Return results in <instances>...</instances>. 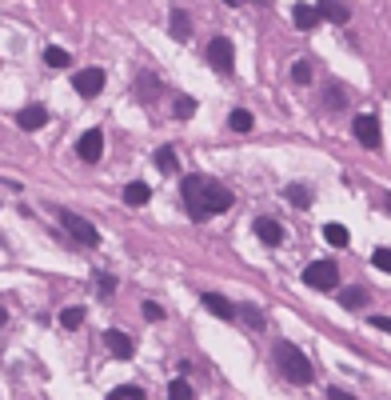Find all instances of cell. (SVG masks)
<instances>
[{"label":"cell","mask_w":391,"mask_h":400,"mask_svg":"<svg viewBox=\"0 0 391 400\" xmlns=\"http://www.w3.org/2000/svg\"><path fill=\"white\" fill-rule=\"evenodd\" d=\"M180 196H184V204H188L192 220H208V216L228 213V208L236 204L232 188H224L220 180H212V176H200V173H192V176H188V180L180 185Z\"/></svg>","instance_id":"6da1fadb"},{"label":"cell","mask_w":391,"mask_h":400,"mask_svg":"<svg viewBox=\"0 0 391 400\" xmlns=\"http://www.w3.org/2000/svg\"><path fill=\"white\" fill-rule=\"evenodd\" d=\"M276 364H280V373L288 376L292 385H312V376H316V373H312V361H307L295 344H288V340L276 344Z\"/></svg>","instance_id":"7a4b0ae2"},{"label":"cell","mask_w":391,"mask_h":400,"mask_svg":"<svg viewBox=\"0 0 391 400\" xmlns=\"http://www.w3.org/2000/svg\"><path fill=\"white\" fill-rule=\"evenodd\" d=\"M335 280H340V268H335V261H316L304 268V285L316 288V292H331L335 288Z\"/></svg>","instance_id":"3957f363"},{"label":"cell","mask_w":391,"mask_h":400,"mask_svg":"<svg viewBox=\"0 0 391 400\" xmlns=\"http://www.w3.org/2000/svg\"><path fill=\"white\" fill-rule=\"evenodd\" d=\"M60 225H64V232L76 240V244H84V249H96L100 244V232H96V225H88L84 216H76V213H60Z\"/></svg>","instance_id":"277c9868"},{"label":"cell","mask_w":391,"mask_h":400,"mask_svg":"<svg viewBox=\"0 0 391 400\" xmlns=\"http://www.w3.org/2000/svg\"><path fill=\"white\" fill-rule=\"evenodd\" d=\"M208 64L216 68V73H224V76L232 73V68H236L232 40H228V37H216V40H212V44H208Z\"/></svg>","instance_id":"5b68a950"},{"label":"cell","mask_w":391,"mask_h":400,"mask_svg":"<svg viewBox=\"0 0 391 400\" xmlns=\"http://www.w3.org/2000/svg\"><path fill=\"white\" fill-rule=\"evenodd\" d=\"M352 128H355V140L364 144V149H379V140H383V132H379V120L371 113H359L352 120Z\"/></svg>","instance_id":"8992f818"},{"label":"cell","mask_w":391,"mask_h":400,"mask_svg":"<svg viewBox=\"0 0 391 400\" xmlns=\"http://www.w3.org/2000/svg\"><path fill=\"white\" fill-rule=\"evenodd\" d=\"M72 88H76L84 100L100 96V92H104V73H100V68H80V73L72 76Z\"/></svg>","instance_id":"52a82bcc"},{"label":"cell","mask_w":391,"mask_h":400,"mask_svg":"<svg viewBox=\"0 0 391 400\" xmlns=\"http://www.w3.org/2000/svg\"><path fill=\"white\" fill-rule=\"evenodd\" d=\"M76 152H80L84 164H96L100 156H104V132H100V128H88L84 137L76 140Z\"/></svg>","instance_id":"ba28073f"},{"label":"cell","mask_w":391,"mask_h":400,"mask_svg":"<svg viewBox=\"0 0 391 400\" xmlns=\"http://www.w3.org/2000/svg\"><path fill=\"white\" fill-rule=\"evenodd\" d=\"M104 344H108V352L116 361H132L136 356V340L128 337V332H120V328H108V332H104Z\"/></svg>","instance_id":"9c48e42d"},{"label":"cell","mask_w":391,"mask_h":400,"mask_svg":"<svg viewBox=\"0 0 391 400\" xmlns=\"http://www.w3.org/2000/svg\"><path fill=\"white\" fill-rule=\"evenodd\" d=\"M16 125L25 128V132H37V128L49 125V108H44V104H28V108L16 113Z\"/></svg>","instance_id":"30bf717a"},{"label":"cell","mask_w":391,"mask_h":400,"mask_svg":"<svg viewBox=\"0 0 391 400\" xmlns=\"http://www.w3.org/2000/svg\"><path fill=\"white\" fill-rule=\"evenodd\" d=\"M316 13L319 20H331V25H347L352 20V8L340 4V0H316Z\"/></svg>","instance_id":"8fae6325"},{"label":"cell","mask_w":391,"mask_h":400,"mask_svg":"<svg viewBox=\"0 0 391 400\" xmlns=\"http://www.w3.org/2000/svg\"><path fill=\"white\" fill-rule=\"evenodd\" d=\"M204 308H208L212 316H220V320H232V316H236L232 300L220 296V292H204Z\"/></svg>","instance_id":"7c38bea8"},{"label":"cell","mask_w":391,"mask_h":400,"mask_svg":"<svg viewBox=\"0 0 391 400\" xmlns=\"http://www.w3.org/2000/svg\"><path fill=\"white\" fill-rule=\"evenodd\" d=\"M256 237L264 240L268 249H276V244H280V240H283V228L276 225L271 216H259V220H256Z\"/></svg>","instance_id":"4fadbf2b"},{"label":"cell","mask_w":391,"mask_h":400,"mask_svg":"<svg viewBox=\"0 0 391 400\" xmlns=\"http://www.w3.org/2000/svg\"><path fill=\"white\" fill-rule=\"evenodd\" d=\"M292 20L300 32H312V28L319 25V13H316V4H295L292 8Z\"/></svg>","instance_id":"5bb4252c"},{"label":"cell","mask_w":391,"mask_h":400,"mask_svg":"<svg viewBox=\"0 0 391 400\" xmlns=\"http://www.w3.org/2000/svg\"><path fill=\"white\" fill-rule=\"evenodd\" d=\"M168 32H172V40H180V44L192 37V20H188L184 8H172V28H168Z\"/></svg>","instance_id":"9a60e30c"},{"label":"cell","mask_w":391,"mask_h":400,"mask_svg":"<svg viewBox=\"0 0 391 400\" xmlns=\"http://www.w3.org/2000/svg\"><path fill=\"white\" fill-rule=\"evenodd\" d=\"M148 196H152V188H148L144 180H132V185L124 188V200H128L132 208H140V204H148Z\"/></svg>","instance_id":"2e32d148"},{"label":"cell","mask_w":391,"mask_h":400,"mask_svg":"<svg viewBox=\"0 0 391 400\" xmlns=\"http://www.w3.org/2000/svg\"><path fill=\"white\" fill-rule=\"evenodd\" d=\"M44 64H49V68H68V64H72V52L60 49V44H52V49H44Z\"/></svg>","instance_id":"e0dca14e"},{"label":"cell","mask_w":391,"mask_h":400,"mask_svg":"<svg viewBox=\"0 0 391 400\" xmlns=\"http://www.w3.org/2000/svg\"><path fill=\"white\" fill-rule=\"evenodd\" d=\"M340 304H343V308H364V304H367V288H343Z\"/></svg>","instance_id":"ac0fdd59"},{"label":"cell","mask_w":391,"mask_h":400,"mask_svg":"<svg viewBox=\"0 0 391 400\" xmlns=\"http://www.w3.org/2000/svg\"><path fill=\"white\" fill-rule=\"evenodd\" d=\"M228 125H232V132H252V125H256V116L248 113V108H236V113L228 116Z\"/></svg>","instance_id":"d6986e66"},{"label":"cell","mask_w":391,"mask_h":400,"mask_svg":"<svg viewBox=\"0 0 391 400\" xmlns=\"http://www.w3.org/2000/svg\"><path fill=\"white\" fill-rule=\"evenodd\" d=\"M156 168L160 173H176V149L172 144H160L156 149Z\"/></svg>","instance_id":"ffe728a7"},{"label":"cell","mask_w":391,"mask_h":400,"mask_svg":"<svg viewBox=\"0 0 391 400\" xmlns=\"http://www.w3.org/2000/svg\"><path fill=\"white\" fill-rule=\"evenodd\" d=\"M288 200H292L295 208H307V204H312V188L307 185H288Z\"/></svg>","instance_id":"44dd1931"},{"label":"cell","mask_w":391,"mask_h":400,"mask_svg":"<svg viewBox=\"0 0 391 400\" xmlns=\"http://www.w3.org/2000/svg\"><path fill=\"white\" fill-rule=\"evenodd\" d=\"M168 400H196V392H192V385H188V380H172L168 385Z\"/></svg>","instance_id":"7402d4cb"},{"label":"cell","mask_w":391,"mask_h":400,"mask_svg":"<svg viewBox=\"0 0 391 400\" xmlns=\"http://www.w3.org/2000/svg\"><path fill=\"white\" fill-rule=\"evenodd\" d=\"M60 325L68 328V332H72V328H80V325H84V308H80V304L64 308V313H60Z\"/></svg>","instance_id":"603a6c76"},{"label":"cell","mask_w":391,"mask_h":400,"mask_svg":"<svg viewBox=\"0 0 391 400\" xmlns=\"http://www.w3.org/2000/svg\"><path fill=\"white\" fill-rule=\"evenodd\" d=\"M323 240L335 244V249H343V244H347V228L343 225H323Z\"/></svg>","instance_id":"cb8c5ba5"},{"label":"cell","mask_w":391,"mask_h":400,"mask_svg":"<svg viewBox=\"0 0 391 400\" xmlns=\"http://www.w3.org/2000/svg\"><path fill=\"white\" fill-rule=\"evenodd\" d=\"M108 400H144V392H140L136 385H120V388L108 392Z\"/></svg>","instance_id":"d4e9b609"},{"label":"cell","mask_w":391,"mask_h":400,"mask_svg":"<svg viewBox=\"0 0 391 400\" xmlns=\"http://www.w3.org/2000/svg\"><path fill=\"white\" fill-rule=\"evenodd\" d=\"M292 80H295V85H307V80H312V64H307V61H295L292 64Z\"/></svg>","instance_id":"484cf974"},{"label":"cell","mask_w":391,"mask_h":400,"mask_svg":"<svg viewBox=\"0 0 391 400\" xmlns=\"http://www.w3.org/2000/svg\"><path fill=\"white\" fill-rule=\"evenodd\" d=\"M371 264H376L379 273H391V249H376L371 252Z\"/></svg>","instance_id":"4316f807"},{"label":"cell","mask_w":391,"mask_h":400,"mask_svg":"<svg viewBox=\"0 0 391 400\" xmlns=\"http://www.w3.org/2000/svg\"><path fill=\"white\" fill-rule=\"evenodd\" d=\"M192 113H196V100L192 96H176V116H180V120H188Z\"/></svg>","instance_id":"83f0119b"},{"label":"cell","mask_w":391,"mask_h":400,"mask_svg":"<svg viewBox=\"0 0 391 400\" xmlns=\"http://www.w3.org/2000/svg\"><path fill=\"white\" fill-rule=\"evenodd\" d=\"M240 313H244V320H248L252 328H264V313H259L256 304H248V308H240Z\"/></svg>","instance_id":"f1b7e54d"},{"label":"cell","mask_w":391,"mask_h":400,"mask_svg":"<svg viewBox=\"0 0 391 400\" xmlns=\"http://www.w3.org/2000/svg\"><path fill=\"white\" fill-rule=\"evenodd\" d=\"M323 100H328L331 108H343V100H347V96H343V88H340V85H331L328 92H323Z\"/></svg>","instance_id":"f546056e"},{"label":"cell","mask_w":391,"mask_h":400,"mask_svg":"<svg viewBox=\"0 0 391 400\" xmlns=\"http://www.w3.org/2000/svg\"><path fill=\"white\" fill-rule=\"evenodd\" d=\"M144 320H164V308H160V304H152V300H148V304H144Z\"/></svg>","instance_id":"4dcf8cb0"},{"label":"cell","mask_w":391,"mask_h":400,"mask_svg":"<svg viewBox=\"0 0 391 400\" xmlns=\"http://www.w3.org/2000/svg\"><path fill=\"white\" fill-rule=\"evenodd\" d=\"M96 280H100V292H104V296H112V292H116V280H112L108 273H104V276H96Z\"/></svg>","instance_id":"1f68e13d"},{"label":"cell","mask_w":391,"mask_h":400,"mask_svg":"<svg viewBox=\"0 0 391 400\" xmlns=\"http://www.w3.org/2000/svg\"><path fill=\"white\" fill-rule=\"evenodd\" d=\"M371 328H379V332H391V320H387V316H371Z\"/></svg>","instance_id":"d6a6232c"},{"label":"cell","mask_w":391,"mask_h":400,"mask_svg":"<svg viewBox=\"0 0 391 400\" xmlns=\"http://www.w3.org/2000/svg\"><path fill=\"white\" fill-rule=\"evenodd\" d=\"M328 400H355L352 392H343V388H328Z\"/></svg>","instance_id":"836d02e7"},{"label":"cell","mask_w":391,"mask_h":400,"mask_svg":"<svg viewBox=\"0 0 391 400\" xmlns=\"http://www.w3.org/2000/svg\"><path fill=\"white\" fill-rule=\"evenodd\" d=\"M4 325H8V313H4V308H0V328H4Z\"/></svg>","instance_id":"e575fe53"},{"label":"cell","mask_w":391,"mask_h":400,"mask_svg":"<svg viewBox=\"0 0 391 400\" xmlns=\"http://www.w3.org/2000/svg\"><path fill=\"white\" fill-rule=\"evenodd\" d=\"M224 4H232V8H240V4H248V0H224Z\"/></svg>","instance_id":"d590c367"},{"label":"cell","mask_w":391,"mask_h":400,"mask_svg":"<svg viewBox=\"0 0 391 400\" xmlns=\"http://www.w3.org/2000/svg\"><path fill=\"white\" fill-rule=\"evenodd\" d=\"M383 204H387V208H391V196H383Z\"/></svg>","instance_id":"8d00e7d4"}]
</instances>
